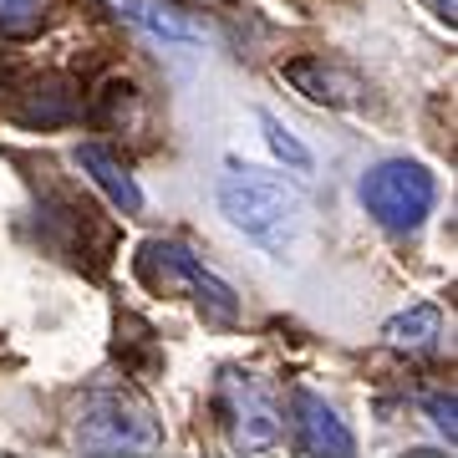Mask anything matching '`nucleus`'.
Here are the masks:
<instances>
[{
  "mask_svg": "<svg viewBox=\"0 0 458 458\" xmlns=\"http://www.w3.org/2000/svg\"><path fill=\"white\" fill-rule=\"evenodd\" d=\"M77 448L98 458H123V454H153L164 448V428L148 403L128 393H92L77 412Z\"/></svg>",
  "mask_w": 458,
  "mask_h": 458,
  "instance_id": "nucleus-1",
  "label": "nucleus"
},
{
  "mask_svg": "<svg viewBox=\"0 0 458 458\" xmlns=\"http://www.w3.org/2000/svg\"><path fill=\"white\" fill-rule=\"evenodd\" d=\"M433 199H438V183L423 164H408V158H387L361 174V204L382 229H397L408 234L433 214Z\"/></svg>",
  "mask_w": 458,
  "mask_h": 458,
  "instance_id": "nucleus-2",
  "label": "nucleus"
},
{
  "mask_svg": "<svg viewBox=\"0 0 458 458\" xmlns=\"http://www.w3.org/2000/svg\"><path fill=\"white\" fill-rule=\"evenodd\" d=\"M219 209H225V219L234 229L265 240V234H276L301 209V194L285 189V179H276V174H260V168L240 174V168H229L225 179H219Z\"/></svg>",
  "mask_w": 458,
  "mask_h": 458,
  "instance_id": "nucleus-3",
  "label": "nucleus"
},
{
  "mask_svg": "<svg viewBox=\"0 0 458 458\" xmlns=\"http://www.w3.org/2000/svg\"><path fill=\"white\" fill-rule=\"evenodd\" d=\"M138 276L153 285V291H164V295H174V291H189L204 306V311L214 316V321H234L240 316V301H234V291H229L219 276H209L204 265L189 255L183 245H143V255H138Z\"/></svg>",
  "mask_w": 458,
  "mask_h": 458,
  "instance_id": "nucleus-4",
  "label": "nucleus"
},
{
  "mask_svg": "<svg viewBox=\"0 0 458 458\" xmlns=\"http://www.w3.org/2000/svg\"><path fill=\"white\" fill-rule=\"evenodd\" d=\"M219 412H225L229 443L240 454H265V448L280 443V412L255 377L225 372V382H219Z\"/></svg>",
  "mask_w": 458,
  "mask_h": 458,
  "instance_id": "nucleus-5",
  "label": "nucleus"
},
{
  "mask_svg": "<svg viewBox=\"0 0 458 458\" xmlns=\"http://www.w3.org/2000/svg\"><path fill=\"white\" fill-rule=\"evenodd\" d=\"M291 428H295V443L311 458H352L357 454V438H352L346 418H336V408L321 403L316 393L291 397Z\"/></svg>",
  "mask_w": 458,
  "mask_h": 458,
  "instance_id": "nucleus-6",
  "label": "nucleus"
},
{
  "mask_svg": "<svg viewBox=\"0 0 458 458\" xmlns=\"http://www.w3.org/2000/svg\"><path fill=\"white\" fill-rule=\"evenodd\" d=\"M117 16H128L132 26L164 36V41H204V26H199L189 11H179L174 0H113Z\"/></svg>",
  "mask_w": 458,
  "mask_h": 458,
  "instance_id": "nucleus-7",
  "label": "nucleus"
},
{
  "mask_svg": "<svg viewBox=\"0 0 458 458\" xmlns=\"http://www.w3.org/2000/svg\"><path fill=\"white\" fill-rule=\"evenodd\" d=\"M77 164H82V174L92 183H98L102 194L113 199L117 209L123 214H138L143 209V189H138V183H132V174L123 164H117L113 153H107V148L102 143H87V148H77Z\"/></svg>",
  "mask_w": 458,
  "mask_h": 458,
  "instance_id": "nucleus-8",
  "label": "nucleus"
},
{
  "mask_svg": "<svg viewBox=\"0 0 458 458\" xmlns=\"http://www.w3.org/2000/svg\"><path fill=\"white\" fill-rule=\"evenodd\" d=\"M285 77H291L311 102H327V107H346V102L361 98L357 77H346V72H336V66H327V62H291Z\"/></svg>",
  "mask_w": 458,
  "mask_h": 458,
  "instance_id": "nucleus-9",
  "label": "nucleus"
},
{
  "mask_svg": "<svg viewBox=\"0 0 458 458\" xmlns=\"http://www.w3.org/2000/svg\"><path fill=\"white\" fill-rule=\"evenodd\" d=\"M438 311L433 306H412V311L393 316L387 321V346L393 352H428V346L438 342Z\"/></svg>",
  "mask_w": 458,
  "mask_h": 458,
  "instance_id": "nucleus-10",
  "label": "nucleus"
},
{
  "mask_svg": "<svg viewBox=\"0 0 458 458\" xmlns=\"http://www.w3.org/2000/svg\"><path fill=\"white\" fill-rule=\"evenodd\" d=\"M260 128H265V138H270V148H276V158H285L295 174H311V148L301 143V138H295L276 113H260Z\"/></svg>",
  "mask_w": 458,
  "mask_h": 458,
  "instance_id": "nucleus-11",
  "label": "nucleus"
},
{
  "mask_svg": "<svg viewBox=\"0 0 458 458\" xmlns=\"http://www.w3.org/2000/svg\"><path fill=\"white\" fill-rule=\"evenodd\" d=\"M51 11V0H0V31H31Z\"/></svg>",
  "mask_w": 458,
  "mask_h": 458,
  "instance_id": "nucleus-12",
  "label": "nucleus"
},
{
  "mask_svg": "<svg viewBox=\"0 0 458 458\" xmlns=\"http://www.w3.org/2000/svg\"><path fill=\"white\" fill-rule=\"evenodd\" d=\"M428 412H433V423H438L443 433H448V443H454V433H458V423H454V412H458L454 408V393H448V397H443V393L428 397Z\"/></svg>",
  "mask_w": 458,
  "mask_h": 458,
  "instance_id": "nucleus-13",
  "label": "nucleus"
},
{
  "mask_svg": "<svg viewBox=\"0 0 458 458\" xmlns=\"http://www.w3.org/2000/svg\"><path fill=\"white\" fill-rule=\"evenodd\" d=\"M433 16L454 26V21H458V0H433Z\"/></svg>",
  "mask_w": 458,
  "mask_h": 458,
  "instance_id": "nucleus-14",
  "label": "nucleus"
}]
</instances>
